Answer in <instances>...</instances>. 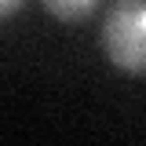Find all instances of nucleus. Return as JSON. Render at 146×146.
<instances>
[{"instance_id":"1","label":"nucleus","mask_w":146,"mask_h":146,"mask_svg":"<svg viewBox=\"0 0 146 146\" xmlns=\"http://www.w3.org/2000/svg\"><path fill=\"white\" fill-rule=\"evenodd\" d=\"M99 44L124 73H146V0H113L102 15Z\"/></svg>"},{"instance_id":"2","label":"nucleus","mask_w":146,"mask_h":146,"mask_svg":"<svg viewBox=\"0 0 146 146\" xmlns=\"http://www.w3.org/2000/svg\"><path fill=\"white\" fill-rule=\"evenodd\" d=\"M44 7L58 22H84L88 15H95L99 0H44Z\"/></svg>"},{"instance_id":"3","label":"nucleus","mask_w":146,"mask_h":146,"mask_svg":"<svg viewBox=\"0 0 146 146\" xmlns=\"http://www.w3.org/2000/svg\"><path fill=\"white\" fill-rule=\"evenodd\" d=\"M22 4H26V0H0V22H4V18H11Z\"/></svg>"}]
</instances>
